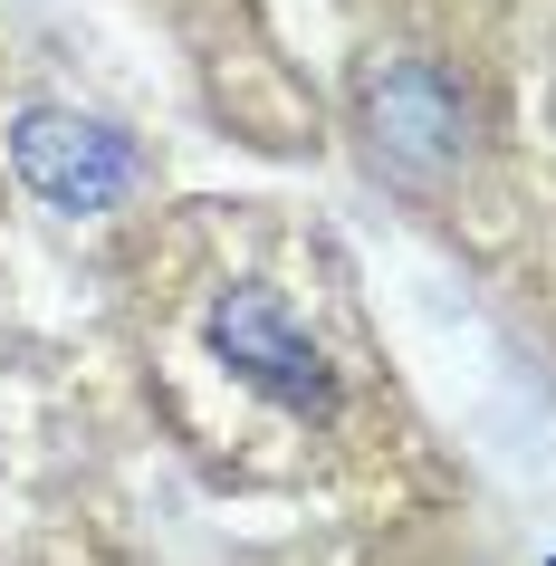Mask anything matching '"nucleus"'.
<instances>
[{
	"instance_id": "nucleus-1",
	"label": "nucleus",
	"mask_w": 556,
	"mask_h": 566,
	"mask_svg": "<svg viewBox=\"0 0 556 566\" xmlns=\"http://www.w3.org/2000/svg\"><path fill=\"white\" fill-rule=\"evenodd\" d=\"M192 346L250 413L289 422L297 442L317 432L336 442L355 422V365L326 346L317 307H297V289H279L269 269H221L192 307Z\"/></svg>"
},
{
	"instance_id": "nucleus-2",
	"label": "nucleus",
	"mask_w": 556,
	"mask_h": 566,
	"mask_svg": "<svg viewBox=\"0 0 556 566\" xmlns=\"http://www.w3.org/2000/svg\"><path fill=\"white\" fill-rule=\"evenodd\" d=\"M10 164L30 192H49L59 211H106L135 182V145H125L116 125L96 116H67V106H30V116H10Z\"/></svg>"
},
{
	"instance_id": "nucleus-3",
	"label": "nucleus",
	"mask_w": 556,
	"mask_h": 566,
	"mask_svg": "<svg viewBox=\"0 0 556 566\" xmlns=\"http://www.w3.org/2000/svg\"><path fill=\"white\" fill-rule=\"evenodd\" d=\"M547 116H556V106H547Z\"/></svg>"
}]
</instances>
